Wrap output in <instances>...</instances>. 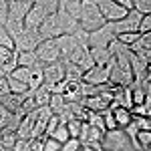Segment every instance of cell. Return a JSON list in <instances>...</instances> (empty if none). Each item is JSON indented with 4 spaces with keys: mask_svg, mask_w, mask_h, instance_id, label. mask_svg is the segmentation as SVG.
I'll return each instance as SVG.
<instances>
[{
    "mask_svg": "<svg viewBox=\"0 0 151 151\" xmlns=\"http://www.w3.org/2000/svg\"><path fill=\"white\" fill-rule=\"evenodd\" d=\"M105 24V18L99 12V4L97 0H81V18H79V26L83 30L91 32L97 30Z\"/></svg>",
    "mask_w": 151,
    "mask_h": 151,
    "instance_id": "obj_1",
    "label": "cell"
},
{
    "mask_svg": "<svg viewBox=\"0 0 151 151\" xmlns=\"http://www.w3.org/2000/svg\"><path fill=\"white\" fill-rule=\"evenodd\" d=\"M101 145H103L105 151H133L131 139L125 135V131L119 127L105 131L103 139H101Z\"/></svg>",
    "mask_w": 151,
    "mask_h": 151,
    "instance_id": "obj_2",
    "label": "cell"
},
{
    "mask_svg": "<svg viewBox=\"0 0 151 151\" xmlns=\"http://www.w3.org/2000/svg\"><path fill=\"white\" fill-rule=\"evenodd\" d=\"M113 63H115V55H113V58H109L105 65H95L93 69L85 70L83 73V83H87V85H103V83H109V73H111Z\"/></svg>",
    "mask_w": 151,
    "mask_h": 151,
    "instance_id": "obj_3",
    "label": "cell"
},
{
    "mask_svg": "<svg viewBox=\"0 0 151 151\" xmlns=\"http://www.w3.org/2000/svg\"><path fill=\"white\" fill-rule=\"evenodd\" d=\"M36 60L42 63V65H48V63H55V60H60V52H58L57 47V38H47V40H40L35 48Z\"/></svg>",
    "mask_w": 151,
    "mask_h": 151,
    "instance_id": "obj_4",
    "label": "cell"
},
{
    "mask_svg": "<svg viewBox=\"0 0 151 151\" xmlns=\"http://www.w3.org/2000/svg\"><path fill=\"white\" fill-rule=\"evenodd\" d=\"M12 42H14V50L16 52H22V50H35L36 45L40 42V36L38 30H30V28H24L18 35H12Z\"/></svg>",
    "mask_w": 151,
    "mask_h": 151,
    "instance_id": "obj_5",
    "label": "cell"
},
{
    "mask_svg": "<svg viewBox=\"0 0 151 151\" xmlns=\"http://www.w3.org/2000/svg\"><path fill=\"white\" fill-rule=\"evenodd\" d=\"M141 16H143V14H141L139 10L131 8V10H127V14H125L121 20H115V22H109V24H111V28H113L115 35H121V32H137Z\"/></svg>",
    "mask_w": 151,
    "mask_h": 151,
    "instance_id": "obj_6",
    "label": "cell"
},
{
    "mask_svg": "<svg viewBox=\"0 0 151 151\" xmlns=\"http://www.w3.org/2000/svg\"><path fill=\"white\" fill-rule=\"evenodd\" d=\"M115 38H117V35L113 32L111 24L105 22L101 28H97V30H91V32H89V48L109 47V42H111V40H115Z\"/></svg>",
    "mask_w": 151,
    "mask_h": 151,
    "instance_id": "obj_7",
    "label": "cell"
},
{
    "mask_svg": "<svg viewBox=\"0 0 151 151\" xmlns=\"http://www.w3.org/2000/svg\"><path fill=\"white\" fill-rule=\"evenodd\" d=\"M97 4H99V12H101V16L105 18V22L121 20L127 14V8H123L121 4H117L115 0H101Z\"/></svg>",
    "mask_w": 151,
    "mask_h": 151,
    "instance_id": "obj_8",
    "label": "cell"
},
{
    "mask_svg": "<svg viewBox=\"0 0 151 151\" xmlns=\"http://www.w3.org/2000/svg\"><path fill=\"white\" fill-rule=\"evenodd\" d=\"M60 35H63V30H60V24H58V20H57V12L47 14L45 20L38 26V36H40V40L57 38V36H60Z\"/></svg>",
    "mask_w": 151,
    "mask_h": 151,
    "instance_id": "obj_9",
    "label": "cell"
},
{
    "mask_svg": "<svg viewBox=\"0 0 151 151\" xmlns=\"http://www.w3.org/2000/svg\"><path fill=\"white\" fill-rule=\"evenodd\" d=\"M45 16H47V10H45V6H40V4H32V6H30V10L26 12V16L22 18L24 28L38 30V26H40V22L45 20Z\"/></svg>",
    "mask_w": 151,
    "mask_h": 151,
    "instance_id": "obj_10",
    "label": "cell"
},
{
    "mask_svg": "<svg viewBox=\"0 0 151 151\" xmlns=\"http://www.w3.org/2000/svg\"><path fill=\"white\" fill-rule=\"evenodd\" d=\"M42 79L45 83L52 85L57 81H63L65 79V63L63 60H55V63H48L42 67Z\"/></svg>",
    "mask_w": 151,
    "mask_h": 151,
    "instance_id": "obj_11",
    "label": "cell"
},
{
    "mask_svg": "<svg viewBox=\"0 0 151 151\" xmlns=\"http://www.w3.org/2000/svg\"><path fill=\"white\" fill-rule=\"evenodd\" d=\"M57 47H58V52H60V60L65 63V60H69L70 52H73L75 48H79V45H77V40L73 38V35H60V36H57Z\"/></svg>",
    "mask_w": 151,
    "mask_h": 151,
    "instance_id": "obj_12",
    "label": "cell"
},
{
    "mask_svg": "<svg viewBox=\"0 0 151 151\" xmlns=\"http://www.w3.org/2000/svg\"><path fill=\"white\" fill-rule=\"evenodd\" d=\"M30 6H32L30 0H8V18L22 20L26 12L30 10Z\"/></svg>",
    "mask_w": 151,
    "mask_h": 151,
    "instance_id": "obj_13",
    "label": "cell"
},
{
    "mask_svg": "<svg viewBox=\"0 0 151 151\" xmlns=\"http://www.w3.org/2000/svg\"><path fill=\"white\" fill-rule=\"evenodd\" d=\"M16 50L14 48H4L0 47V70L4 73V75H8L12 69H16L18 65H16Z\"/></svg>",
    "mask_w": 151,
    "mask_h": 151,
    "instance_id": "obj_14",
    "label": "cell"
},
{
    "mask_svg": "<svg viewBox=\"0 0 151 151\" xmlns=\"http://www.w3.org/2000/svg\"><path fill=\"white\" fill-rule=\"evenodd\" d=\"M89 111H95V113H103V111H107L109 109V103L105 101L101 95H93V97H85L81 101Z\"/></svg>",
    "mask_w": 151,
    "mask_h": 151,
    "instance_id": "obj_15",
    "label": "cell"
},
{
    "mask_svg": "<svg viewBox=\"0 0 151 151\" xmlns=\"http://www.w3.org/2000/svg\"><path fill=\"white\" fill-rule=\"evenodd\" d=\"M111 111H113V117H115V123H117V127H119V129H123L129 121L133 119V117H131V111H129L127 107L117 105L115 109H111Z\"/></svg>",
    "mask_w": 151,
    "mask_h": 151,
    "instance_id": "obj_16",
    "label": "cell"
},
{
    "mask_svg": "<svg viewBox=\"0 0 151 151\" xmlns=\"http://www.w3.org/2000/svg\"><path fill=\"white\" fill-rule=\"evenodd\" d=\"M89 50H91L95 65H105L109 58H113V52H111L109 47H95V48H89Z\"/></svg>",
    "mask_w": 151,
    "mask_h": 151,
    "instance_id": "obj_17",
    "label": "cell"
},
{
    "mask_svg": "<svg viewBox=\"0 0 151 151\" xmlns=\"http://www.w3.org/2000/svg\"><path fill=\"white\" fill-rule=\"evenodd\" d=\"M75 65H79V69H81L83 73L95 67V60H93V57H91V50H89V47H85V48L81 50V55H79V58H77V63H75Z\"/></svg>",
    "mask_w": 151,
    "mask_h": 151,
    "instance_id": "obj_18",
    "label": "cell"
},
{
    "mask_svg": "<svg viewBox=\"0 0 151 151\" xmlns=\"http://www.w3.org/2000/svg\"><path fill=\"white\" fill-rule=\"evenodd\" d=\"M65 81H83V70L79 65L65 60Z\"/></svg>",
    "mask_w": 151,
    "mask_h": 151,
    "instance_id": "obj_19",
    "label": "cell"
},
{
    "mask_svg": "<svg viewBox=\"0 0 151 151\" xmlns=\"http://www.w3.org/2000/svg\"><path fill=\"white\" fill-rule=\"evenodd\" d=\"M36 63V55L35 50H22V52H18L16 55V65L18 67H35Z\"/></svg>",
    "mask_w": 151,
    "mask_h": 151,
    "instance_id": "obj_20",
    "label": "cell"
},
{
    "mask_svg": "<svg viewBox=\"0 0 151 151\" xmlns=\"http://www.w3.org/2000/svg\"><path fill=\"white\" fill-rule=\"evenodd\" d=\"M65 97L63 95H50V101H48V109H50V113H55L58 115L63 109H65Z\"/></svg>",
    "mask_w": 151,
    "mask_h": 151,
    "instance_id": "obj_21",
    "label": "cell"
},
{
    "mask_svg": "<svg viewBox=\"0 0 151 151\" xmlns=\"http://www.w3.org/2000/svg\"><path fill=\"white\" fill-rule=\"evenodd\" d=\"M6 77V83H8V91L10 93H16V95H20V93H26L28 91V87H26V83H20V81H16V79H12L10 75H4Z\"/></svg>",
    "mask_w": 151,
    "mask_h": 151,
    "instance_id": "obj_22",
    "label": "cell"
},
{
    "mask_svg": "<svg viewBox=\"0 0 151 151\" xmlns=\"http://www.w3.org/2000/svg\"><path fill=\"white\" fill-rule=\"evenodd\" d=\"M48 137H52V139L58 141V143H65V141L69 139V129H67V125H65V123H58V127L55 129Z\"/></svg>",
    "mask_w": 151,
    "mask_h": 151,
    "instance_id": "obj_23",
    "label": "cell"
},
{
    "mask_svg": "<svg viewBox=\"0 0 151 151\" xmlns=\"http://www.w3.org/2000/svg\"><path fill=\"white\" fill-rule=\"evenodd\" d=\"M8 75H10L12 79H16V81L26 83L28 81V75H30V67H16V69H12Z\"/></svg>",
    "mask_w": 151,
    "mask_h": 151,
    "instance_id": "obj_24",
    "label": "cell"
},
{
    "mask_svg": "<svg viewBox=\"0 0 151 151\" xmlns=\"http://www.w3.org/2000/svg\"><path fill=\"white\" fill-rule=\"evenodd\" d=\"M139 36H141V32H121V35H117V40L123 42L125 47H129V45H133Z\"/></svg>",
    "mask_w": 151,
    "mask_h": 151,
    "instance_id": "obj_25",
    "label": "cell"
},
{
    "mask_svg": "<svg viewBox=\"0 0 151 151\" xmlns=\"http://www.w3.org/2000/svg\"><path fill=\"white\" fill-rule=\"evenodd\" d=\"M81 123L83 121H79V119H70V121H67L65 125H67V129H69V137H77L79 139V133H81Z\"/></svg>",
    "mask_w": 151,
    "mask_h": 151,
    "instance_id": "obj_26",
    "label": "cell"
},
{
    "mask_svg": "<svg viewBox=\"0 0 151 151\" xmlns=\"http://www.w3.org/2000/svg\"><path fill=\"white\" fill-rule=\"evenodd\" d=\"M79 149H81V141L77 139V137H69L60 145V151H79Z\"/></svg>",
    "mask_w": 151,
    "mask_h": 151,
    "instance_id": "obj_27",
    "label": "cell"
},
{
    "mask_svg": "<svg viewBox=\"0 0 151 151\" xmlns=\"http://www.w3.org/2000/svg\"><path fill=\"white\" fill-rule=\"evenodd\" d=\"M133 8L141 14H151V0H133Z\"/></svg>",
    "mask_w": 151,
    "mask_h": 151,
    "instance_id": "obj_28",
    "label": "cell"
},
{
    "mask_svg": "<svg viewBox=\"0 0 151 151\" xmlns=\"http://www.w3.org/2000/svg\"><path fill=\"white\" fill-rule=\"evenodd\" d=\"M60 145L63 143L55 141L52 137H42V151H60Z\"/></svg>",
    "mask_w": 151,
    "mask_h": 151,
    "instance_id": "obj_29",
    "label": "cell"
},
{
    "mask_svg": "<svg viewBox=\"0 0 151 151\" xmlns=\"http://www.w3.org/2000/svg\"><path fill=\"white\" fill-rule=\"evenodd\" d=\"M103 115V123H105V129L109 131V129H117V123H115V117H113V111L111 109H107L101 113Z\"/></svg>",
    "mask_w": 151,
    "mask_h": 151,
    "instance_id": "obj_30",
    "label": "cell"
},
{
    "mask_svg": "<svg viewBox=\"0 0 151 151\" xmlns=\"http://www.w3.org/2000/svg\"><path fill=\"white\" fill-rule=\"evenodd\" d=\"M137 32L145 35V32H151V14H143L139 20V26H137Z\"/></svg>",
    "mask_w": 151,
    "mask_h": 151,
    "instance_id": "obj_31",
    "label": "cell"
},
{
    "mask_svg": "<svg viewBox=\"0 0 151 151\" xmlns=\"http://www.w3.org/2000/svg\"><path fill=\"white\" fill-rule=\"evenodd\" d=\"M0 47H4V48H14V42H12V38L10 35L6 32V28L0 24Z\"/></svg>",
    "mask_w": 151,
    "mask_h": 151,
    "instance_id": "obj_32",
    "label": "cell"
},
{
    "mask_svg": "<svg viewBox=\"0 0 151 151\" xmlns=\"http://www.w3.org/2000/svg\"><path fill=\"white\" fill-rule=\"evenodd\" d=\"M131 117H151V111L145 109V105H131Z\"/></svg>",
    "mask_w": 151,
    "mask_h": 151,
    "instance_id": "obj_33",
    "label": "cell"
},
{
    "mask_svg": "<svg viewBox=\"0 0 151 151\" xmlns=\"http://www.w3.org/2000/svg\"><path fill=\"white\" fill-rule=\"evenodd\" d=\"M28 143H30L28 137H16L14 145H12V151H28Z\"/></svg>",
    "mask_w": 151,
    "mask_h": 151,
    "instance_id": "obj_34",
    "label": "cell"
},
{
    "mask_svg": "<svg viewBox=\"0 0 151 151\" xmlns=\"http://www.w3.org/2000/svg\"><path fill=\"white\" fill-rule=\"evenodd\" d=\"M28 151H42V137L30 139V143H28Z\"/></svg>",
    "mask_w": 151,
    "mask_h": 151,
    "instance_id": "obj_35",
    "label": "cell"
},
{
    "mask_svg": "<svg viewBox=\"0 0 151 151\" xmlns=\"http://www.w3.org/2000/svg\"><path fill=\"white\" fill-rule=\"evenodd\" d=\"M8 83H6V77H0V97H4V95H8Z\"/></svg>",
    "mask_w": 151,
    "mask_h": 151,
    "instance_id": "obj_36",
    "label": "cell"
},
{
    "mask_svg": "<svg viewBox=\"0 0 151 151\" xmlns=\"http://www.w3.org/2000/svg\"><path fill=\"white\" fill-rule=\"evenodd\" d=\"M81 151H95L93 147H89V145H81Z\"/></svg>",
    "mask_w": 151,
    "mask_h": 151,
    "instance_id": "obj_37",
    "label": "cell"
}]
</instances>
